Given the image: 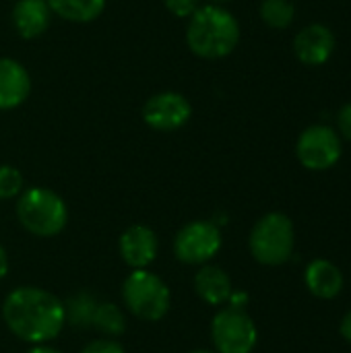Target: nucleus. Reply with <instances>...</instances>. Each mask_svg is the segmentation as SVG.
<instances>
[{
    "mask_svg": "<svg viewBox=\"0 0 351 353\" xmlns=\"http://www.w3.org/2000/svg\"><path fill=\"white\" fill-rule=\"evenodd\" d=\"M2 319L8 331L33 345L48 343L66 325L64 302L41 288H17L2 304Z\"/></svg>",
    "mask_w": 351,
    "mask_h": 353,
    "instance_id": "nucleus-1",
    "label": "nucleus"
},
{
    "mask_svg": "<svg viewBox=\"0 0 351 353\" xmlns=\"http://www.w3.org/2000/svg\"><path fill=\"white\" fill-rule=\"evenodd\" d=\"M240 41V23L236 17L219 6L205 4L188 17L186 43L188 50L205 60H219L230 56Z\"/></svg>",
    "mask_w": 351,
    "mask_h": 353,
    "instance_id": "nucleus-2",
    "label": "nucleus"
},
{
    "mask_svg": "<svg viewBox=\"0 0 351 353\" xmlns=\"http://www.w3.org/2000/svg\"><path fill=\"white\" fill-rule=\"evenodd\" d=\"M17 219L29 234L52 238L66 228L68 209L60 194L50 188L35 186L19 194Z\"/></svg>",
    "mask_w": 351,
    "mask_h": 353,
    "instance_id": "nucleus-3",
    "label": "nucleus"
},
{
    "mask_svg": "<svg viewBox=\"0 0 351 353\" xmlns=\"http://www.w3.org/2000/svg\"><path fill=\"white\" fill-rule=\"evenodd\" d=\"M294 223L283 213H267L265 217H261L248 238L254 261L267 267H279L288 263L294 254Z\"/></svg>",
    "mask_w": 351,
    "mask_h": 353,
    "instance_id": "nucleus-4",
    "label": "nucleus"
},
{
    "mask_svg": "<svg viewBox=\"0 0 351 353\" xmlns=\"http://www.w3.org/2000/svg\"><path fill=\"white\" fill-rule=\"evenodd\" d=\"M122 300L130 314L141 321L155 323L161 321L172 302V294L161 277L147 269H132V273L124 279Z\"/></svg>",
    "mask_w": 351,
    "mask_h": 353,
    "instance_id": "nucleus-5",
    "label": "nucleus"
},
{
    "mask_svg": "<svg viewBox=\"0 0 351 353\" xmlns=\"http://www.w3.org/2000/svg\"><path fill=\"white\" fill-rule=\"evenodd\" d=\"M211 339L217 353H252L259 341V331L244 310L230 306L215 314Z\"/></svg>",
    "mask_w": 351,
    "mask_h": 353,
    "instance_id": "nucleus-6",
    "label": "nucleus"
},
{
    "mask_svg": "<svg viewBox=\"0 0 351 353\" xmlns=\"http://www.w3.org/2000/svg\"><path fill=\"white\" fill-rule=\"evenodd\" d=\"M221 248V230L213 221H190L174 238V254L186 265H205Z\"/></svg>",
    "mask_w": 351,
    "mask_h": 353,
    "instance_id": "nucleus-7",
    "label": "nucleus"
},
{
    "mask_svg": "<svg viewBox=\"0 0 351 353\" xmlns=\"http://www.w3.org/2000/svg\"><path fill=\"white\" fill-rule=\"evenodd\" d=\"M296 155L308 170H329L341 157V139L329 126H308L298 139Z\"/></svg>",
    "mask_w": 351,
    "mask_h": 353,
    "instance_id": "nucleus-8",
    "label": "nucleus"
},
{
    "mask_svg": "<svg viewBox=\"0 0 351 353\" xmlns=\"http://www.w3.org/2000/svg\"><path fill=\"white\" fill-rule=\"evenodd\" d=\"M192 116L190 101L178 91L151 95L143 105V122L157 132H174L188 124Z\"/></svg>",
    "mask_w": 351,
    "mask_h": 353,
    "instance_id": "nucleus-9",
    "label": "nucleus"
},
{
    "mask_svg": "<svg viewBox=\"0 0 351 353\" xmlns=\"http://www.w3.org/2000/svg\"><path fill=\"white\" fill-rule=\"evenodd\" d=\"M118 250L122 261L130 269H147L159 252L157 234L147 225H130L122 232L118 240Z\"/></svg>",
    "mask_w": 351,
    "mask_h": 353,
    "instance_id": "nucleus-10",
    "label": "nucleus"
},
{
    "mask_svg": "<svg viewBox=\"0 0 351 353\" xmlns=\"http://www.w3.org/2000/svg\"><path fill=\"white\" fill-rule=\"evenodd\" d=\"M31 93V74L14 58H0V112L25 103Z\"/></svg>",
    "mask_w": 351,
    "mask_h": 353,
    "instance_id": "nucleus-11",
    "label": "nucleus"
},
{
    "mask_svg": "<svg viewBox=\"0 0 351 353\" xmlns=\"http://www.w3.org/2000/svg\"><path fill=\"white\" fill-rule=\"evenodd\" d=\"M335 50V35L325 25H308L294 39V52L308 66L325 64Z\"/></svg>",
    "mask_w": 351,
    "mask_h": 353,
    "instance_id": "nucleus-12",
    "label": "nucleus"
},
{
    "mask_svg": "<svg viewBox=\"0 0 351 353\" xmlns=\"http://www.w3.org/2000/svg\"><path fill=\"white\" fill-rule=\"evenodd\" d=\"M12 27L23 39L43 35L52 23V8L48 0H17L12 6Z\"/></svg>",
    "mask_w": 351,
    "mask_h": 353,
    "instance_id": "nucleus-13",
    "label": "nucleus"
},
{
    "mask_svg": "<svg viewBox=\"0 0 351 353\" xmlns=\"http://www.w3.org/2000/svg\"><path fill=\"white\" fill-rule=\"evenodd\" d=\"M304 283L312 296L321 300H333L343 290V275L331 261L317 259L306 267Z\"/></svg>",
    "mask_w": 351,
    "mask_h": 353,
    "instance_id": "nucleus-14",
    "label": "nucleus"
},
{
    "mask_svg": "<svg viewBox=\"0 0 351 353\" xmlns=\"http://www.w3.org/2000/svg\"><path fill=\"white\" fill-rule=\"evenodd\" d=\"M194 292L199 294V298L211 306H221L230 300L234 285L230 275L215 265H205L201 267V271L194 275Z\"/></svg>",
    "mask_w": 351,
    "mask_h": 353,
    "instance_id": "nucleus-15",
    "label": "nucleus"
},
{
    "mask_svg": "<svg viewBox=\"0 0 351 353\" xmlns=\"http://www.w3.org/2000/svg\"><path fill=\"white\" fill-rule=\"evenodd\" d=\"M108 0H48L54 14L70 23H91L101 17Z\"/></svg>",
    "mask_w": 351,
    "mask_h": 353,
    "instance_id": "nucleus-16",
    "label": "nucleus"
},
{
    "mask_svg": "<svg viewBox=\"0 0 351 353\" xmlns=\"http://www.w3.org/2000/svg\"><path fill=\"white\" fill-rule=\"evenodd\" d=\"M97 300L87 294V292H79L74 296H70L64 302V312H66V323L74 329H91L93 323V314L97 308Z\"/></svg>",
    "mask_w": 351,
    "mask_h": 353,
    "instance_id": "nucleus-17",
    "label": "nucleus"
},
{
    "mask_svg": "<svg viewBox=\"0 0 351 353\" xmlns=\"http://www.w3.org/2000/svg\"><path fill=\"white\" fill-rule=\"evenodd\" d=\"M91 329L99 331L101 335L106 337H120L124 331H126V316L124 312L112 304V302H101L97 304L95 308V314H93V323H91Z\"/></svg>",
    "mask_w": 351,
    "mask_h": 353,
    "instance_id": "nucleus-18",
    "label": "nucleus"
},
{
    "mask_svg": "<svg viewBox=\"0 0 351 353\" xmlns=\"http://www.w3.org/2000/svg\"><path fill=\"white\" fill-rule=\"evenodd\" d=\"M296 8L290 0H263L261 4V19L271 29H285L292 25Z\"/></svg>",
    "mask_w": 351,
    "mask_h": 353,
    "instance_id": "nucleus-19",
    "label": "nucleus"
},
{
    "mask_svg": "<svg viewBox=\"0 0 351 353\" xmlns=\"http://www.w3.org/2000/svg\"><path fill=\"white\" fill-rule=\"evenodd\" d=\"M23 192V174L12 165H0V201L14 199Z\"/></svg>",
    "mask_w": 351,
    "mask_h": 353,
    "instance_id": "nucleus-20",
    "label": "nucleus"
},
{
    "mask_svg": "<svg viewBox=\"0 0 351 353\" xmlns=\"http://www.w3.org/2000/svg\"><path fill=\"white\" fill-rule=\"evenodd\" d=\"M166 8L178 17V19H188L194 14V10L201 6V0H163Z\"/></svg>",
    "mask_w": 351,
    "mask_h": 353,
    "instance_id": "nucleus-21",
    "label": "nucleus"
},
{
    "mask_svg": "<svg viewBox=\"0 0 351 353\" xmlns=\"http://www.w3.org/2000/svg\"><path fill=\"white\" fill-rule=\"evenodd\" d=\"M81 353H126L124 352V347L118 343V341H114V339H95V341H91V343H87Z\"/></svg>",
    "mask_w": 351,
    "mask_h": 353,
    "instance_id": "nucleus-22",
    "label": "nucleus"
},
{
    "mask_svg": "<svg viewBox=\"0 0 351 353\" xmlns=\"http://www.w3.org/2000/svg\"><path fill=\"white\" fill-rule=\"evenodd\" d=\"M337 124H339L341 134H343L348 141H351V101L348 105L341 108V112H339V116H337Z\"/></svg>",
    "mask_w": 351,
    "mask_h": 353,
    "instance_id": "nucleus-23",
    "label": "nucleus"
},
{
    "mask_svg": "<svg viewBox=\"0 0 351 353\" xmlns=\"http://www.w3.org/2000/svg\"><path fill=\"white\" fill-rule=\"evenodd\" d=\"M339 331H341V337L351 343V310L343 316V321H341V325H339Z\"/></svg>",
    "mask_w": 351,
    "mask_h": 353,
    "instance_id": "nucleus-24",
    "label": "nucleus"
},
{
    "mask_svg": "<svg viewBox=\"0 0 351 353\" xmlns=\"http://www.w3.org/2000/svg\"><path fill=\"white\" fill-rule=\"evenodd\" d=\"M8 273V256H6V250L2 248L0 244V279Z\"/></svg>",
    "mask_w": 351,
    "mask_h": 353,
    "instance_id": "nucleus-25",
    "label": "nucleus"
},
{
    "mask_svg": "<svg viewBox=\"0 0 351 353\" xmlns=\"http://www.w3.org/2000/svg\"><path fill=\"white\" fill-rule=\"evenodd\" d=\"M27 353H62L60 350H54V347H50V345H46V343H39V345H33L31 350Z\"/></svg>",
    "mask_w": 351,
    "mask_h": 353,
    "instance_id": "nucleus-26",
    "label": "nucleus"
},
{
    "mask_svg": "<svg viewBox=\"0 0 351 353\" xmlns=\"http://www.w3.org/2000/svg\"><path fill=\"white\" fill-rule=\"evenodd\" d=\"M228 2H232V0H209V4H228Z\"/></svg>",
    "mask_w": 351,
    "mask_h": 353,
    "instance_id": "nucleus-27",
    "label": "nucleus"
},
{
    "mask_svg": "<svg viewBox=\"0 0 351 353\" xmlns=\"http://www.w3.org/2000/svg\"><path fill=\"white\" fill-rule=\"evenodd\" d=\"M190 353H217V352H209V350H194V352Z\"/></svg>",
    "mask_w": 351,
    "mask_h": 353,
    "instance_id": "nucleus-28",
    "label": "nucleus"
}]
</instances>
